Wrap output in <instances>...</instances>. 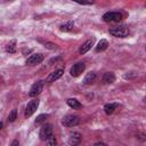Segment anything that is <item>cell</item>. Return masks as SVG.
I'll use <instances>...</instances> for the list:
<instances>
[{
	"label": "cell",
	"instance_id": "6da1fadb",
	"mask_svg": "<svg viewBox=\"0 0 146 146\" xmlns=\"http://www.w3.org/2000/svg\"><path fill=\"white\" fill-rule=\"evenodd\" d=\"M108 33L113 36L116 38H125L129 35V29L127 25H117V26H113L108 30Z\"/></svg>",
	"mask_w": 146,
	"mask_h": 146
},
{
	"label": "cell",
	"instance_id": "7a4b0ae2",
	"mask_svg": "<svg viewBox=\"0 0 146 146\" xmlns=\"http://www.w3.org/2000/svg\"><path fill=\"white\" fill-rule=\"evenodd\" d=\"M122 19V14L119 11H107L103 15V21L106 23L110 22H120Z\"/></svg>",
	"mask_w": 146,
	"mask_h": 146
},
{
	"label": "cell",
	"instance_id": "3957f363",
	"mask_svg": "<svg viewBox=\"0 0 146 146\" xmlns=\"http://www.w3.org/2000/svg\"><path fill=\"white\" fill-rule=\"evenodd\" d=\"M52 136V125L50 123H46L42 125V128L40 129V132H39V137L41 140H47L48 138H50Z\"/></svg>",
	"mask_w": 146,
	"mask_h": 146
},
{
	"label": "cell",
	"instance_id": "277c9868",
	"mask_svg": "<svg viewBox=\"0 0 146 146\" xmlns=\"http://www.w3.org/2000/svg\"><path fill=\"white\" fill-rule=\"evenodd\" d=\"M79 122H80V117L78 115H72V114L64 116L62 120V124L64 127H75L79 124Z\"/></svg>",
	"mask_w": 146,
	"mask_h": 146
},
{
	"label": "cell",
	"instance_id": "5b68a950",
	"mask_svg": "<svg viewBox=\"0 0 146 146\" xmlns=\"http://www.w3.org/2000/svg\"><path fill=\"white\" fill-rule=\"evenodd\" d=\"M38 106H39V100H38V99H32V100H30V102L27 103L26 107H25L24 116H25V117H30V116L36 111Z\"/></svg>",
	"mask_w": 146,
	"mask_h": 146
},
{
	"label": "cell",
	"instance_id": "8992f818",
	"mask_svg": "<svg viewBox=\"0 0 146 146\" xmlns=\"http://www.w3.org/2000/svg\"><path fill=\"white\" fill-rule=\"evenodd\" d=\"M84 68H86L84 63L79 62V63L74 64V65L71 67V70H70V74H71L72 76H74V78H76V76H79V75L84 71Z\"/></svg>",
	"mask_w": 146,
	"mask_h": 146
},
{
	"label": "cell",
	"instance_id": "52a82bcc",
	"mask_svg": "<svg viewBox=\"0 0 146 146\" xmlns=\"http://www.w3.org/2000/svg\"><path fill=\"white\" fill-rule=\"evenodd\" d=\"M44 56L42 54H33L31 55L27 59H26V65H30V66H33V65H36V64H40L42 60H43Z\"/></svg>",
	"mask_w": 146,
	"mask_h": 146
},
{
	"label": "cell",
	"instance_id": "ba28073f",
	"mask_svg": "<svg viewBox=\"0 0 146 146\" xmlns=\"http://www.w3.org/2000/svg\"><path fill=\"white\" fill-rule=\"evenodd\" d=\"M42 88H43V84H42L41 81L34 82V83L32 84L30 91H29V96H30V97H35V96H38V95L42 91Z\"/></svg>",
	"mask_w": 146,
	"mask_h": 146
},
{
	"label": "cell",
	"instance_id": "9c48e42d",
	"mask_svg": "<svg viewBox=\"0 0 146 146\" xmlns=\"http://www.w3.org/2000/svg\"><path fill=\"white\" fill-rule=\"evenodd\" d=\"M63 74H64V70H63V68H58V70H56V71L51 72V73L48 75V78L46 79V82L51 83V82H54V81L58 80L59 78H62V76H63Z\"/></svg>",
	"mask_w": 146,
	"mask_h": 146
},
{
	"label": "cell",
	"instance_id": "30bf717a",
	"mask_svg": "<svg viewBox=\"0 0 146 146\" xmlns=\"http://www.w3.org/2000/svg\"><path fill=\"white\" fill-rule=\"evenodd\" d=\"M81 135L79 132H73L71 133L70 138H68V144L72 145V146H75V145H79L81 143Z\"/></svg>",
	"mask_w": 146,
	"mask_h": 146
},
{
	"label": "cell",
	"instance_id": "8fae6325",
	"mask_svg": "<svg viewBox=\"0 0 146 146\" xmlns=\"http://www.w3.org/2000/svg\"><path fill=\"white\" fill-rule=\"evenodd\" d=\"M94 39H89V40H87L81 47H80V49H79V52L81 54V55H83V54H86L90 48H91V46L94 44Z\"/></svg>",
	"mask_w": 146,
	"mask_h": 146
},
{
	"label": "cell",
	"instance_id": "7c38bea8",
	"mask_svg": "<svg viewBox=\"0 0 146 146\" xmlns=\"http://www.w3.org/2000/svg\"><path fill=\"white\" fill-rule=\"evenodd\" d=\"M66 104H67L71 108H73V110H80V108L82 107V104H81L78 99H75V98H68V99L66 100Z\"/></svg>",
	"mask_w": 146,
	"mask_h": 146
},
{
	"label": "cell",
	"instance_id": "4fadbf2b",
	"mask_svg": "<svg viewBox=\"0 0 146 146\" xmlns=\"http://www.w3.org/2000/svg\"><path fill=\"white\" fill-rule=\"evenodd\" d=\"M115 81V74L113 72H106L103 76V82L105 84H111Z\"/></svg>",
	"mask_w": 146,
	"mask_h": 146
},
{
	"label": "cell",
	"instance_id": "5bb4252c",
	"mask_svg": "<svg viewBox=\"0 0 146 146\" xmlns=\"http://www.w3.org/2000/svg\"><path fill=\"white\" fill-rule=\"evenodd\" d=\"M107 47H108V42H107V40H105V39H102L98 43H97V46H96V51L97 52H99V51H104V50H106L107 49Z\"/></svg>",
	"mask_w": 146,
	"mask_h": 146
},
{
	"label": "cell",
	"instance_id": "9a60e30c",
	"mask_svg": "<svg viewBox=\"0 0 146 146\" xmlns=\"http://www.w3.org/2000/svg\"><path fill=\"white\" fill-rule=\"evenodd\" d=\"M116 107H117V104H116V103H110V104H106V105L104 106V111H105V113H106L107 115H111V114H113V112L116 110Z\"/></svg>",
	"mask_w": 146,
	"mask_h": 146
},
{
	"label": "cell",
	"instance_id": "2e32d148",
	"mask_svg": "<svg viewBox=\"0 0 146 146\" xmlns=\"http://www.w3.org/2000/svg\"><path fill=\"white\" fill-rule=\"evenodd\" d=\"M95 79H96V73H95V72H89V73H87V75L84 76L83 83H84V84H91V83L95 81Z\"/></svg>",
	"mask_w": 146,
	"mask_h": 146
},
{
	"label": "cell",
	"instance_id": "e0dca14e",
	"mask_svg": "<svg viewBox=\"0 0 146 146\" xmlns=\"http://www.w3.org/2000/svg\"><path fill=\"white\" fill-rule=\"evenodd\" d=\"M73 26H74L73 21H68L67 23H65V24L60 25L59 30H60L62 32H70V31H72V30H73Z\"/></svg>",
	"mask_w": 146,
	"mask_h": 146
},
{
	"label": "cell",
	"instance_id": "ac0fdd59",
	"mask_svg": "<svg viewBox=\"0 0 146 146\" xmlns=\"http://www.w3.org/2000/svg\"><path fill=\"white\" fill-rule=\"evenodd\" d=\"M6 51L9 52V54L16 52V40H11L9 43H7V46H6Z\"/></svg>",
	"mask_w": 146,
	"mask_h": 146
},
{
	"label": "cell",
	"instance_id": "d6986e66",
	"mask_svg": "<svg viewBox=\"0 0 146 146\" xmlns=\"http://www.w3.org/2000/svg\"><path fill=\"white\" fill-rule=\"evenodd\" d=\"M48 117V115L47 114H40L36 119H35V121H34V123L35 124H41L42 122H44L46 121V119Z\"/></svg>",
	"mask_w": 146,
	"mask_h": 146
},
{
	"label": "cell",
	"instance_id": "ffe728a7",
	"mask_svg": "<svg viewBox=\"0 0 146 146\" xmlns=\"http://www.w3.org/2000/svg\"><path fill=\"white\" fill-rule=\"evenodd\" d=\"M16 116H17V111L16 110H13L9 115H8V122H14L16 120Z\"/></svg>",
	"mask_w": 146,
	"mask_h": 146
},
{
	"label": "cell",
	"instance_id": "44dd1931",
	"mask_svg": "<svg viewBox=\"0 0 146 146\" xmlns=\"http://www.w3.org/2000/svg\"><path fill=\"white\" fill-rule=\"evenodd\" d=\"M76 3H80V5H94L95 3V0H72Z\"/></svg>",
	"mask_w": 146,
	"mask_h": 146
},
{
	"label": "cell",
	"instance_id": "7402d4cb",
	"mask_svg": "<svg viewBox=\"0 0 146 146\" xmlns=\"http://www.w3.org/2000/svg\"><path fill=\"white\" fill-rule=\"evenodd\" d=\"M44 47L47 48V49H56L57 48V44L56 43H54V42H44Z\"/></svg>",
	"mask_w": 146,
	"mask_h": 146
},
{
	"label": "cell",
	"instance_id": "603a6c76",
	"mask_svg": "<svg viewBox=\"0 0 146 146\" xmlns=\"http://www.w3.org/2000/svg\"><path fill=\"white\" fill-rule=\"evenodd\" d=\"M46 141H47V144H48L49 146H54V145H56V144H57L56 138H55V137H52V136H51L50 138H48Z\"/></svg>",
	"mask_w": 146,
	"mask_h": 146
},
{
	"label": "cell",
	"instance_id": "cb8c5ba5",
	"mask_svg": "<svg viewBox=\"0 0 146 146\" xmlns=\"http://www.w3.org/2000/svg\"><path fill=\"white\" fill-rule=\"evenodd\" d=\"M16 145H19V141H18V140H14V141L11 143V146H16Z\"/></svg>",
	"mask_w": 146,
	"mask_h": 146
},
{
	"label": "cell",
	"instance_id": "d4e9b609",
	"mask_svg": "<svg viewBox=\"0 0 146 146\" xmlns=\"http://www.w3.org/2000/svg\"><path fill=\"white\" fill-rule=\"evenodd\" d=\"M95 145H96V146H98V145H106V144H105V143H96Z\"/></svg>",
	"mask_w": 146,
	"mask_h": 146
},
{
	"label": "cell",
	"instance_id": "484cf974",
	"mask_svg": "<svg viewBox=\"0 0 146 146\" xmlns=\"http://www.w3.org/2000/svg\"><path fill=\"white\" fill-rule=\"evenodd\" d=\"M1 128H2V122H0V130H1Z\"/></svg>",
	"mask_w": 146,
	"mask_h": 146
},
{
	"label": "cell",
	"instance_id": "4316f807",
	"mask_svg": "<svg viewBox=\"0 0 146 146\" xmlns=\"http://www.w3.org/2000/svg\"><path fill=\"white\" fill-rule=\"evenodd\" d=\"M0 80H1V78H0Z\"/></svg>",
	"mask_w": 146,
	"mask_h": 146
}]
</instances>
